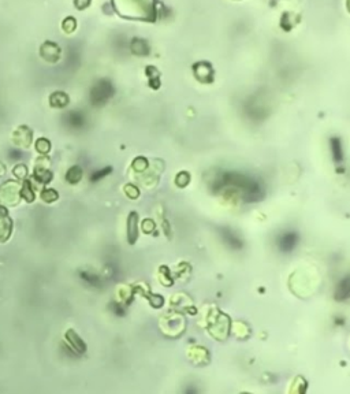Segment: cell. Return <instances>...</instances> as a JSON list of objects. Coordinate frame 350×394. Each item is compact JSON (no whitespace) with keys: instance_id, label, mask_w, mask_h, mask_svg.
Listing matches in <instances>:
<instances>
[{"instance_id":"cell-1","label":"cell","mask_w":350,"mask_h":394,"mask_svg":"<svg viewBox=\"0 0 350 394\" xmlns=\"http://www.w3.org/2000/svg\"><path fill=\"white\" fill-rule=\"evenodd\" d=\"M111 4L115 12L126 19H155V0H111Z\"/></svg>"},{"instance_id":"cell-2","label":"cell","mask_w":350,"mask_h":394,"mask_svg":"<svg viewBox=\"0 0 350 394\" xmlns=\"http://www.w3.org/2000/svg\"><path fill=\"white\" fill-rule=\"evenodd\" d=\"M21 186L15 181H8L0 186V202L4 205H16L21 198Z\"/></svg>"},{"instance_id":"cell-3","label":"cell","mask_w":350,"mask_h":394,"mask_svg":"<svg viewBox=\"0 0 350 394\" xmlns=\"http://www.w3.org/2000/svg\"><path fill=\"white\" fill-rule=\"evenodd\" d=\"M40 56L48 63H56L62 56V49L54 41H44L40 47Z\"/></svg>"},{"instance_id":"cell-4","label":"cell","mask_w":350,"mask_h":394,"mask_svg":"<svg viewBox=\"0 0 350 394\" xmlns=\"http://www.w3.org/2000/svg\"><path fill=\"white\" fill-rule=\"evenodd\" d=\"M11 140H12V142L15 144L16 147L29 148L32 145L33 130L29 129L27 126H19V127H16L14 130L12 136H11Z\"/></svg>"},{"instance_id":"cell-5","label":"cell","mask_w":350,"mask_h":394,"mask_svg":"<svg viewBox=\"0 0 350 394\" xmlns=\"http://www.w3.org/2000/svg\"><path fill=\"white\" fill-rule=\"evenodd\" d=\"M12 230V220L8 216V211L4 205H0V242L10 238Z\"/></svg>"},{"instance_id":"cell-6","label":"cell","mask_w":350,"mask_h":394,"mask_svg":"<svg viewBox=\"0 0 350 394\" xmlns=\"http://www.w3.org/2000/svg\"><path fill=\"white\" fill-rule=\"evenodd\" d=\"M104 81L98 82L96 87L92 89V93H90V98H92V103L94 104H100L105 101L107 98L111 96V85H108L105 82V87H103Z\"/></svg>"},{"instance_id":"cell-7","label":"cell","mask_w":350,"mask_h":394,"mask_svg":"<svg viewBox=\"0 0 350 394\" xmlns=\"http://www.w3.org/2000/svg\"><path fill=\"white\" fill-rule=\"evenodd\" d=\"M65 338H66V342L69 344V346H70L71 349L74 350L76 353H80V355L85 353L87 345H85V342L80 338V335H78L74 330H69V331L66 333Z\"/></svg>"},{"instance_id":"cell-8","label":"cell","mask_w":350,"mask_h":394,"mask_svg":"<svg viewBox=\"0 0 350 394\" xmlns=\"http://www.w3.org/2000/svg\"><path fill=\"white\" fill-rule=\"evenodd\" d=\"M297 241H298V237H297L295 233H293V231L284 233V234H282L279 237L278 246L283 252H289L294 248V245L297 244Z\"/></svg>"},{"instance_id":"cell-9","label":"cell","mask_w":350,"mask_h":394,"mask_svg":"<svg viewBox=\"0 0 350 394\" xmlns=\"http://www.w3.org/2000/svg\"><path fill=\"white\" fill-rule=\"evenodd\" d=\"M70 103V98H69V95L65 92H54L51 96H49V105L52 108H65L67 107Z\"/></svg>"},{"instance_id":"cell-10","label":"cell","mask_w":350,"mask_h":394,"mask_svg":"<svg viewBox=\"0 0 350 394\" xmlns=\"http://www.w3.org/2000/svg\"><path fill=\"white\" fill-rule=\"evenodd\" d=\"M34 180L37 181L38 184H44V185H47V184H49L51 181H52V173L49 171L47 167H37L36 166V169H34Z\"/></svg>"},{"instance_id":"cell-11","label":"cell","mask_w":350,"mask_h":394,"mask_svg":"<svg viewBox=\"0 0 350 394\" xmlns=\"http://www.w3.org/2000/svg\"><path fill=\"white\" fill-rule=\"evenodd\" d=\"M19 195H21V198H23L25 201L27 202L34 201L36 195H34V191H33L32 181L25 180V182H23V185H22L21 188V192H19Z\"/></svg>"},{"instance_id":"cell-12","label":"cell","mask_w":350,"mask_h":394,"mask_svg":"<svg viewBox=\"0 0 350 394\" xmlns=\"http://www.w3.org/2000/svg\"><path fill=\"white\" fill-rule=\"evenodd\" d=\"M82 178V170L80 166H73L71 169H69V171L66 173V181L71 184V185H76L78 184Z\"/></svg>"},{"instance_id":"cell-13","label":"cell","mask_w":350,"mask_h":394,"mask_svg":"<svg viewBox=\"0 0 350 394\" xmlns=\"http://www.w3.org/2000/svg\"><path fill=\"white\" fill-rule=\"evenodd\" d=\"M349 297H350V278H346L338 285V289H337V298H338V300H344V298H349Z\"/></svg>"},{"instance_id":"cell-14","label":"cell","mask_w":350,"mask_h":394,"mask_svg":"<svg viewBox=\"0 0 350 394\" xmlns=\"http://www.w3.org/2000/svg\"><path fill=\"white\" fill-rule=\"evenodd\" d=\"M62 30L66 33V34H73L76 32L77 27H78V23H77V19L74 16H66L65 19L62 21Z\"/></svg>"},{"instance_id":"cell-15","label":"cell","mask_w":350,"mask_h":394,"mask_svg":"<svg viewBox=\"0 0 350 394\" xmlns=\"http://www.w3.org/2000/svg\"><path fill=\"white\" fill-rule=\"evenodd\" d=\"M34 149L37 151L40 155H47L51 151V142L47 138H38L37 141L34 142Z\"/></svg>"},{"instance_id":"cell-16","label":"cell","mask_w":350,"mask_h":394,"mask_svg":"<svg viewBox=\"0 0 350 394\" xmlns=\"http://www.w3.org/2000/svg\"><path fill=\"white\" fill-rule=\"evenodd\" d=\"M136 224H137V215L136 213H130V216H129V242H130V244H133L137 238Z\"/></svg>"},{"instance_id":"cell-17","label":"cell","mask_w":350,"mask_h":394,"mask_svg":"<svg viewBox=\"0 0 350 394\" xmlns=\"http://www.w3.org/2000/svg\"><path fill=\"white\" fill-rule=\"evenodd\" d=\"M41 198L45 202H54L59 198V193L55 191V189H44L41 192Z\"/></svg>"},{"instance_id":"cell-18","label":"cell","mask_w":350,"mask_h":394,"mask_svg":"<svg viewBox=\"0 0 350 394\" xmlns=\"http://www.w3.org/2000/svg\"><path fill=\"white\" fill-rule=\"evenodd\" d=\"M12 173H14V175H15L16 178L25 180L27 175L26 166H25V164H16L15 167H14V170H12Z\"/></svg>"},{"instance_id":"cell-19","label":"cell","mask_w":350,"mask_h":394,"mask_svg":"<svg viewBox=\"0 0 350 394\" xmlns=\"http://www.w3.org/2000/svg\"><path fill=\"white\" fill-rule=\"evenodd\" d=\"M90 4H92V0H74V7L78 11L87 10Z\"/></svg>"},{"instance_id":"cell-20","label":"cell","mask_w":350,"mask_h":394,"mask_svg":"<svg viewBox=\"0 0 350 394\" xmlns=\"http://www.w3.org/2000/svg\"><path fill=\"white\" fill-rule=\"evenodd\" d=\"M108 173H111V167H109V169H108V167H107V169H104L103 171H100V173H98V171H97V173H94V174H93V177H92V178H90V180H92V181H96V180H97V178H103L104 175L108 174Z\"/></svg>"},{"instance_id":"cell-21","label":"cell","mask_w":350,"mask_h":394,"mask_svg":"<svg viewBox=\"0 0 350 394\" xmlns=\"http://www.w3.org/2000/svg\"><path fill=\"white\" fill-rule=\"evenodd\" d=\"M5 174V167L4 164L0 162V177H3V175Z\"/></svg>"}]
</instances>
